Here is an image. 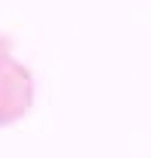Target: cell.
<instances>
[{
  "mask_svg": "<svg viewBox=\"0 0 151 158\" xmlns=\"http://www.w3.org/2000/svg\"><path fill=\"white\" fill-rule=\"evenodd\" d=\"M35 107V72L17 55L0 62V127L24 120Z\"/></svg>",
  "mask_w": 151,
  "mask_h": 158,
  "instance_id": "cell-1",
  "label": "cell"
},
{
  "mask_svg": "<svg viewBox=\"0 0 151 158\" xmlns=\"http://www.w3.org/2000/svg\"><path fill=\"white\" fill-rule=\"evenodd\" d=\"M10 55H14V41H10L7 35H0V62L10 59Z\"/></svg>",
  "mask_w": 151,
  "mask_h": 158,
  "instance_id": "cell-2",
  "label": "cell"
}]
</instances>
